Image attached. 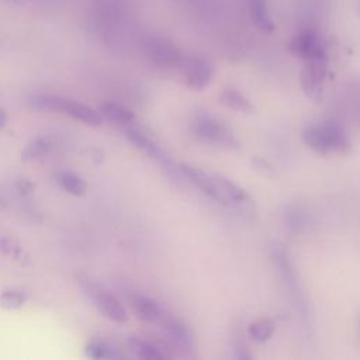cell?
<instances>
[{"mask_svg":"<svg viewBox=\"0 0 360 360\" xmlns=\"http://www.w3.org/2000/svg\"><path fill=\"white\" fill-rule=\"evenodd\" d=\"M58 180H59L60 186L68 193H70L73 195H82L86 191V188H87L86 181L80 176H77V174H75L72 172H62V173H59Z\"/></svg>","mask_w":360,"mask_h":360,"instance_id":"cell-21","label":"cell"},{"mask_svg":"<svg viewBox=\"0 0 360 360\" xmlns=\"http://www.w3.org/2000/svg\"><path fill=\"white\" fill-rule=\"evenodd\" d=\"M274 330H276V322L267 316L259 318V319L250 322L248 326L249 336L257 343L267 342L273 336Z\"/></svg>","mask_w":360,"mask_h":360,"instance_id":"cell-18","label":"cell"},{"mask_svg":"<svg viewBox=\"0 0 360 360\" xmlns=\"http://www.w3.org/2000/svg\"><path fill=\"white\" fill-rule=\"evenodd\" d=\"M212 180H214V186L217 190L219 204L239 205V204H245L250 200L248 191L243 187H240L239 184H236L235 181H232L221 174H212Z\"/></svg>","mask_w":360,"mask_h":360,"instance_id":"cell-9","label":"cell"},{"mask_svg":"<svg viewBox=\"0 0 360 360\" xmlns=\"http://www.w3.org/2000/svg\"><path fill=\"white\" fill-rule=\"evenodd\" d=\"M127 138H128V141H129L132 145H135L136 148L145 150L149 156H152V158H155L156 160H159L160 165H162L165 169L174 172V167H173V165H172V160L166 156V153L163 152V149H162L149 135H146L145 132H142V131H139V129L131 128V129L127 131Z\"/></svg>","mask_w":360,"mask_h":360,"instance_id":"cell-10","label":"cell"},{"mask_svg":"<svg viewBox=\"0 0 360 360\" xmlns=\"http://www.w3.org/2000/svg\"><path fill=\"white\" fill-rule=\"evenodd\" d=\"M86 356L94 360H110V359H117L120 354L117 350L107 342L100 340V339H93L86 345Z\"/></svg>","mask_w":360,"mask_h":360,"instance_id":"cell-19","label":"cell"},{"mask_svg":"<svg viewBox=\"0 0 360 360\" xmlns=\"http://www.w3.org/2000/svg\"><path fill=\"white\" fill-rule=\"evenodd\" d=\"M32 104L41 110H51L63 112L77 121H82L91 127H98L101 124V115L86 104L76 100L66 98L53 94H39L32 98Z\"/></svg>","mask_w":360,"mask_h":360,"instance_id":"cell-3","label":"cell"},{"mask_svg":"<svg viewBox=\"0 0 360 360\" xmlns=\"http://www.w3.org/2000/svg\"><path fill=\"white\" fill-rule=\"evenodd\" d=\"M131 307L135 315L148 323H158L165 314L162 307L155 300L143 294H134L131 297Z\"/></svg>","mask_w":360,"mask_h":360,"instance_id":"cell-11","label":"cell"},{"mask_svg":"<svg viewBox=\"0 0 360 360\" xmlns=\"http://www.w3.org/2000/svg\"><path fill=\"white\" fill-rule=\"evenodd\" d=\"M302 142L315 153H346L352 149V142L345 129L335 121H323L307 125L301 134Z\"/></svg>","mask_w":360,"mask_h":360,"instance_id":"cell-1","label":"cell"},{"mask_svg":"<svg viewBox=\"0 0 360 360\" xmlns=\"http://www.w3.org/2000/svg\"><path fill=\"white\" fill-rule=\"evenodd\" d=\"M128 346L134 352V354L139 359H146V360H162L166 357V354L160 350L159 346L141 339V338H129L128 339Z\"/></svg>","mask_w":360,"mask_h":360,"instance_id":"cell-16","label":"cell"},{"mask_svg":"<svg viewBox=\"0 0 360 360\" xmlns=\"http://www.w3.org/2000/svg\"><path fill=\"white\" fill-rule=\"evenodd\" d=\"M4 207H6V204H4V201H1V200H0V211H1V210H3V208H4Z\"/></svg>","mask_w":360,"mask_h":360,"instance_id":"cell-25","label":"cell"},{"mask_svg":"<svg viewBox=\"0 0 360 360\" xmlns=\"http://www.w3.org/2000/svg\"><path fill=\"white\" fill-rule=\"evenodd\" d=\"M246 1H248V7H249L250 15H252L255 24L262 31H273L274 25L270 18V14H269L266 0H246Z\"/></svg>","mask_w":360,"mask_h":360,"instance_id":"cell-17","label":"cell"},{"mask_svg":"<svg viewBox=\"0 0 360 360\" xmlns=\"http://www.w3.org/2000/svg\"><path fill=\"white\" fill-rule=\"evenodd\" d=\"M77 283L87 298L93 302V305L110 321L117 323H124L128 321V314L120 300L108 291L104 285L98 284L87 274H79Z\"/></svg>","mask_w":360,"mask_h":360,"instance_id":"cell-2","label":"cell"},{"mask_svg":"<svg viewBox=\"0 0 360 360\" xmlns=\"http://www.w3.org/2000/svg\"><path fill=\"white\" fill-rule=\"evenodd\" d=\"M25 295L17 290H6L0 292V307L4 309H18L24 305Z\"/></svg>","mask_w":360,"mask_h":360,"instance_id":"cell-22","label":"cell"},{"mask_svg":"<svg viewBox=\"0 0 360 360\" xmlns=\"http://www.w3.org/2000/svg\"><path fill=\"white\" fill-rule=\"evenodd\" d=\"M326 76H328L326 58H314V59L305 60L300 75V82L308 98L315 101H319L322 98Z\"/></svg>","mask_w":360,"mask_h":360,"instance_id":"cell-5","label":"cell"},{"mask_svg":"<svg viewBox=\"0 0 360 360\" xmlns=\"http://www.w3.org/2000/svg\"><path fill=\"white\" fill-rule=\"evenodd\" d=\"M179 170L191 184H194L197 188H200L205 195L218 201V195H217V190H215V186H214L212 174H208L204 170H201L200 167H195V166H191V165H187V163H181L179 166Z\"/></svg>","mask_w":360,"mask_h":360,"instance_id":"cell-12","label":"cell"},{"mask_svg":"<svg viewBox=\"0 0 360 360\" xmlns=\"http://www.w3.org/2000/svg\"><path fill=\"white\" fill-rule=\"evenodd\" d=\"M165 330L166 336L183 352H190L194 349V336L187 325L176 316L169 314H163L160 321L158 322Z\"/></svg>","mask_w":360,"mask_h":360,"instance_id":"cell-8","label":"cell"},{"mask_svg":"<svg viewBox=\"0 0 360 360\" xmlns=\"http://www.w3.org/2000/svg\"><path fill=\"white\" fill-rule=\"evenodd\" d=\"M52 143L49 138L46 136H38L32 139L22 150V159L24 160H35L39 158H44L51 150Z\"/></svg>","mask_w":360,"mask_h":360,"instance_id":"cell-20","label":"cell"},{"mask_svg":"<svg viewBox=\"0 0 360 360\" xmlns=\"http://www.w3.org/2000/svg\"><path fill=\"white\" fill-rule=\"evenodd\" d=\"M0 252L11 259H22L24 257V249L11 238L3 236L0 238Z\"/></svg>","mask_w":360,"mask_h":360,"instance_id":"cell-23","label":"cell"},{"mask_svg":"<svg viewBox=\"0 0 360 360\" xmlns=\"http://www.w3.org/2000/svg\"><path fill=\"white\" fill-rule=\"evenodd\" d=\"M287 51L304 60L314 58H326V51L318 34L312 30H302L297 32L287 44Z\"/></svg>","mask_w":360,"mask_h":360,"instance_id":"cell-6","label":"cell"},{"mask_svg":"<svg viewBox=\"0 0 360 360\" xmlns=\"http://www.w3.org/2000/svg\"><path fill=\"white\" fill-rule=\"evenodd\" d=\"M359 332H360V318H359Z\"/></svg>","mask_w":360,"mask_h":360,"instance_id":"cell-26","label":"cell"},{"mask_svg":"<svg viewBox=\"0 0 360 360\" xmlns=\"http://www.w3.org/2000/svg\"><path fill=\"white\" fill-rule=\"evenodd\" d=\"M100 111L107 120L120 125H129L131 122L135 121V115L129 108L114 101L103 103L100 107Z\"/></svg>","mask_w":360,"mask_h":360,"instance_id":"cell-14","label":"cell"},{"mask_svg":"<svg viewBox=\"0 0 360 360\" xmlns=\"http://www.w3.org/2000/svg\"><path fill=\"white\" fill-rule=\"evenodd\" d=\"M149 56L155 63H158L160 66H166V68L179 66L183 59L179 49L174 45L167 44L165 41L153 42L149 46Z\"/></svg>","mask_w":360,"mask_h":360,"instance_id":"cell-13","label":"cell"},{"mask_svg":"<svg viewBox=\"0 0 360 360\" xmlns=\"http://www.w3.org/2000/svg\"><path fill=\"white\" fill-rule=\"evenodd\" d=\"M7 121H8V115H7V112H6L3 108H0V129L6 127Z\"/></svg>","mask_w":360,"mask_h":360,"instance_id":"cell-24","label":"cell"},{"mask_svg":"<svg viewBox=\"0 0 360 360\" xmlns=\"http://www.w3.org/2000/svg\"><path fill=\"white\" fill-rule=\"evenodd\" d=\"M191 129L198 139L215 146L235 149L239 145L231 129L210 114H197L191 122Z\"/></svg>","mask_w":360,"mask_h":360,"instance_id":"cell-4","label":"cell"},{"mask_svg":"<svg viewBox=\"0 0 360 360\" xmlns=\"http://www.w3.org/2000/svg\"><path fill=\"white\" fill-rule=\"evenodd\" d=\"M219 100L225 107L239 111V112H250L253 110L250 100L233 87L224 89L222 93L219 94Z\"/></svg>","mask_w":360,"mask_h":360,"instance_id":"cell-15","label":"cell"},{"mask_svg":"<svg viewBox=\"0 0 360 360\" xmlns=\"http://www.w3.org/2000/svg\"><path fill=\"white\" fill-rule=\"evenodd\" d=\"M179 66L186 84L194 90H201L208 86L214 76L212 65L201 56H188L181 59Z\"/></svg>","mask_w":360,"mask_h":360,"instance_id":"cell-7","label":"cell"}]
</instances>
